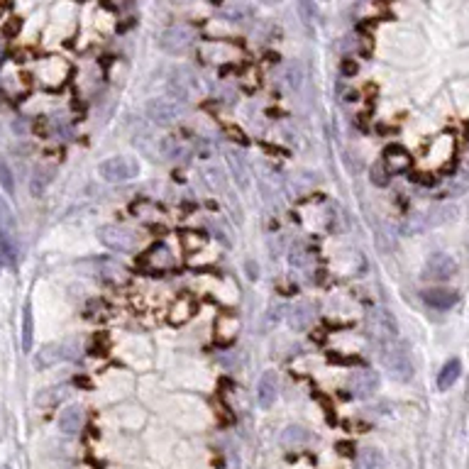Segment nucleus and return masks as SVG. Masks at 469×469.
<instances>
[{"instance_id":"nucleus-1","label":"nucleus","mask_w":469,"mask_h":469,"mask_svg":"<svg viewBox=\"0 0 469 469\" xmlns=\"http://www.w3.org/2000/svg\"><path fill=\"white\" fill-rule=\"evenodd\" d=\"M382 366L393 382H411L413 379V360L411 350L403 340H393L389 345H384L382 350Z\"/></svg>"},{"instance_id":"nucleus-2","label":"nucleus","mask_w":469,"mask_h":469,"mask_svg":"<svg viewBox=\"0 0 469 469\" xmlns=\"http://www.w3.org/2000/svg\"><path fill=\"white\" fill-rule=\"evenodd\" d=\"M17 254H20V245H17L15 215H12V208L8 206L6 198L0 196V257L10 267H15Z\"/></svg>"},{"instance_id":"nucleus-3","label":"nucleus","mask_w":469,"mask_h":469,"mask_svg":"<svg viewBox=\"0 0 469 469\" xmlns=\"http://www.w3.org/2000/svg\"><path fill=\"white\" fill-rule=\"evenodd\" d=\"M366 325V335L374 337L382 345H389V342L398 340V323L393 318V313H389L387 308H371L364 318Z\"/></svg>"},{"instance_id":"nucleus-4","label":"nucleus","mask_w":469,"mask_h":469,"mask_svg":"<svg viewBox=\"0 0 469 469\" xmlns=\"http://www.w3.org/2000/svg\"><path fill=\"white\" fill-rule=\"evenodd\" d=\"M196 91H198V81L191 69L179 67L171 71L169 81H166V93H169L171 100H176V103H191V100L196 98Z\"/></svg>"},{"instance_id":"nucleus-5","label":"nucleus","mask_w":469,"mask_h":469,"mask_svg":"<svg viewBox=\"0 0 469 469\" xmlns=\"http://www.w3.org/2000/svg\"><path fill=\"white\" fill-rule=\"evenodd\" d=\"M98 174L108 184H125L139 176V161L132 157H110V159L100 161Z\"/></svg>"},{"instance_id":"nucleus-6","label":"nucleus","mask_w":469,"mask_h":469,"mask_svg":"<svg viewBox=\"0 0 469 469\" xmlns=\"http://www.w3.org/2000/svg\"><path fill=\"white\" fill-rule=\"evenodd\" d=\"M193 39H196V32L188 25H171L159 35V49L171 57H181L193 46Z\"/></svg>"},{"instance_id":"nucleus-7","label":"nucleus","mask_w":469,"mask_h":469,"mask_svg":"<svg viewBox=\"0 0 469 469\" xmlns=\"http://www.w3.org/2000/svg\"><path fill=\"white\" fill-rule=\"evenodd\" d=\"M98 238L110 252H118V254H132L137 249L139 240L130 227L123 225H103L98 230Z\"/></svg>"},{"instance_id":"nucleus-8","label":"nucleus","mask_w":469,"mask_h":469,"mask_svg":"<svg viewBox=\"0 0 469 469\" xmlns=\"http://www.w3.org/2000/svg\"><path fill=\"white\" fill-rule=\"evenodd\" d=\"M454 274H457V259L452 254L435 252L423 264V276L430 281H450Z\"/></svg>"},{"instance_id":"nucleus-9","label":"nucleus","mask_w":469,"mask_h":469,"mask_svg":"<svg viewBox=\"0 0 469 469\" xmlns=\"http://www.w3.org/2000/svg\"><path fill=\"white\" fill-rule=\"evenodd\" d=\"M181 115H184L181 103H176V100L171 98H152L150 103H147V118H150L152 123L161 125V127L174 125Z\"/></svg>"},{"instance_id":"nucleus-10","label":"nucleus","mask_w":469,"mask_h":469,"mask_svg":"<svg viewBox=\"0 0 469 469\" xmlns=\"http://www.w3.org/2000/svg\"><path fill=\"white\" fill-rule=\"evenodd\" d=\"M347 389L355 398H371L379 389V374L371 369H357L347 377Z\"/></svg>"},{"instance_id":"nucleus-11","label":"nucleus","mask_w":469,"mask_h":469,"mask_svg":"<svg viewBox=\"0 0 469 469\" xmlns=\"http://www.w3.org/2000/svg\"><path fill=\"white\" fill-rule=\"evenodd\" d=\"M315 320V306L310 301H299L286 313V323L294 333H306Z\"/></svg>"},{"instance_id":"nucleus-12","label":"nucleus","mask_w":469,"mask_h":469,"mask_svg":"<svg viewBox=\"0 0 469 469\" xmlns=\"http://www.w3.org/2000/svg\"><path fill=\"white\" fill-rule=\"evenodd\" d=\"M278 398V377L274 369L262 371V377L257 382V403L262 411H269V408L276 403Z\"/></svg>"},{"instance_id":"nucleus-13","label":"nucleus","mask_w":469,"mask_h":469,"mask_svg":"<svg viewBox=\"0 0 469 469\" xmlns=\"http://www.w3.org/2000/svg\"><path fill=\"white\" fill-rule=\"evenodd\" d=\"M423 303L433 310H450L459 303V294L454 289H445V286H435V289H425L421 294Z\"/></svg>"},{"instance_id":"nucleus-14","label":"nucleus","mask_w":469,"mask_h":469,"mask_svg":"<svg viewBox=\"0 0 469 469\" xmlns=\"http://www.w3.org/2000/svg\"><path fill=\"white\" fill-rule=\"evenodd\" d=\"M142 262H145V267L154 269V272H164V269H171L176 264V254L164 242H157L154 247L147 249Z\"/></svg>"},{"instance_id":"nucleus-15","label":"nucleus","mask_w":469,"mask_h":469,"mask_svg":"<svg viewBox=\"0 0 469 469\" xmlns=\"http://www.w3.org/2000/svg\"><path fill=\"white\" fill-rule=\"evenodd\" d=\"M382 161H384V166L391 171V176L393 174H403V171H408V166H411V154H408L406 147L389 145L387 150H384Z\"/></svg>"},{"instance_id":"nucleus-16","label":"nucleus","mask_w":469,"mask_h":469,"mask_svg":"<svg viewBox=\"0 0 469 469\" xmlns=\"http://www.w3.org/2000/svg\"><path fill=\"white\" fill-rule=\"evenodd\" d=\"M67 357H69V345H64V342H52V345H44L39 350V355L35 357V366L37 369H46V366L67 360Z\"/></svg>"},{"instance_id":"nucleus-17","label":"nucleus","mask_w":469,"mask_h":469,"mask_svg":"<svg viewBox=\"0 0 469 469\" xmlns=\"http://www.w3.org/2000/svg\"><path fill=\"white\" fill-rule=\"evenodd\" d=\"M225 159H227V166H230V174H232V179H235V184H238L240 188H247L249 171H247V164H245V157L240 154L238 150H227Z\"/></svg>"},{"instance_id":"nucleus-18","label":"nucleus","mask_w":469,"mask_h":469,"mask_svg":"<svg viewBox=\"0 0 469 469\" xmlns=\"http://www.w3.org/2000/svg\"><path fill=\"white\" fill-rule=\"evenodd\" d=\"M59 430L64 435H76L83 425V408L81 406H69L59 413Z\"/></svg>"},{"instance_id":"nucleus-19","label":"nucleus","mask_w":469,"mask_h":469,"mask_svg":"<svg viewBox=\"0 0 469 469\" xmlns=\"http://www.w3.org/2000/svg\"><path fill=\"white\" fill-rule=\"evenodd\" d=\"M355 469H387V457L379 448H362L355 457Z\"/></svg>"},{"instance_id":"nucleus-20","label":"nucleus","mask_w":469,"mask_h":469,"mask_svg":"<svg viewBox=\"0 0 469 469\" xmlns=\"http://www.w3.org/2000/svg\"><path fill=\"white\" fill-rule=\"evenodd\" d=\"M459 374H462V362H459L457 357H452V360L445 362L443 369H440V374H438V389L440 391H450V389L457 384Z\"/></svg>"},{"instance_id":"nucleus-21","label":"nucleus","mask_w":469,"mask_h":469,"mask_svg":"<svg viewBox=\"0 0 469 469\" xmlns=\"http://www.w3.org/2000/svg\"><path fill=\"white\" fill-rule=\"evenodd\" d=\"M310 443V430L303 425H286L281 430V445L284 448H301V445Z\"/></svg>"},{"instance_id":"nucleus-22","label":"nucleus","mask_w":469,"mask_h":469,"mask_svg":"<svg viewBox=\"0 0 469 469\" xmlns=\"http://www.w3.org/2000/svg\"><path fill=\"white\" fill-rule=\"evenodd\" d=\"M184 145H181V139L174 137V134H164V137L157 139V154L161 159H179L184 154Z\"/></svg>"},{"instance_id":"nucleus-23","label":"nucleus","mask_w":469,"mask_h":469,"mask_svg":"<svg viewBox=\"0 0 469 469\" xmlns=\"http://www.w3.org/2000/svg\"><path fill=\"white\" fill-rule=\"evenodd\" d=\"M22 352H32V345H35V320H32V306L25 303V310H22Z\"/></svg>"},{"instance_id":"nucleus-24","label":"nucleus","mask_w":469,"mask_h":469,"mask_svg":"<svg viewBox=\"0 0 469 469\" xmlns=\"http://www.w3.org/2000/svg\"><path fill=\"white\" fill-rule=\"evenodd\" d=\"M428 227H430L428 213H411V215L403 220L401 232L403 235H418V232H425Z\"/></svg>"},{"instance_id":"nucleus-25","label":"nucleus","mask_w":469,"mask_h":469,"mask_svg":"<svg viewBox=\"0 0 469 469\" xmlns=\"http://www.w3.org/2000/svg\"><path fill=\"white\" fill-rule=\"evenodd\" d=\"M369 181H371V184H374V186H377V188H387V186L391 184V171H389L387 166H384V161H382V159L371 164V169H369Z\"/></svg>"},{"instance_id":"nucleus-26","label":"nucleus","mask_w":469,"mask_h":469,"mask_svg":"<svg viewBox=\"0 0 469 469\" xmlns=\"http://www.w3.org/2000/svg\"><path fill=\"white\" fill-rule=\"evenodd\" d=\"M191 313H193L191 301H188V299H179L174 306H171L169 320H171V323H174V325H181V323H186V320L191 318Z\"/></svg>"},{"instance_id":"nucleus-27","label":"nucleus","mask_w":469,"mask_h":469,"mask_svg":"<svg viewBox=\"0 0 469 469\" xmlns=\"http://www.w3.org/2000/svg\"><path fill=\"white\" fill-rule=\"evenodd\" d=\"M100 267H103V276L108 278V281H113V284H125L130 278L127 269L118 262H103Z\"/></svg>"},{"instance_id":"nucleus-28","label":"nucleus","mask_w":469,"mask_h":469,"mask_svg":"<svg viewBox=\"0 0 469 469\" xmlns=\"http://www.w3.org/2000/svg\"><path fill=\"white\" fill-rule=\"evenodd\" d=\"M286 83L294 91H301V86H303V67H301V62H291L286 67Z\"/></svg>"},{"instance_id":"nucleus-29","label":"nucleus","mask_w":469,"mask_h":469,"mask_svg":"<svg viewBox=\"0 0 469 469\" xmlns=\"http://www.w3.org/2000/svg\"><path fill=\"white\" fill-rule=\"evenodd\" d=\"M296 8H299V15L306 25H313L318 20V8H315L313 0H296Z\"/></svg>"},{"instance_id":"nucleus-30","label":"nucleus","mask_w":469,"mask_h":469,"mask_svg":"<svg viewBox=\"0 0 469 469\" xmlns=\"http://www.w3.org/2000/svg\"><path fill=\"white\" fill-rule=\"evenodd\" d=\"M0 186H3V191H6L8 196L15 193V176H12V169L8 166L6 159H0Z\"/></svg>"},{"instance_id":"nucleus-31","label":"nucleus","mask_w":469,"mask_h":469,"mask_svg":"<svg viewBox=\"0 0 469 469\" xmlns=\"http://www.w3.org/2000/svg\"><path fill=\"white\" fill-rule=\"evenodd\" d=\"M308 262H310V254H308V249L306 247H294L289 252V264L291 267H296V269H301V267H308Z\"/></svg>"},{"instance_id":"nucleus-32","label":"nucleus","mask_w":469,"mask_h":469,"mask_svg":"<svg viewBox=\"0 0 469 469\" xmlns=\"http://www.w3.org/2000/svg\"><path fill=\"white\" fill-rule=\"evenodd\" d=\"M52 181V176H49V171H35V179H32L30 188H32V196H42L44 193V186Z\"/></svg>"},{"instance_id":"nucleus-33","label":"nucleus","mask_w":469,"mask_h":469,"mask_svg":"<svg viewBox=\"0 0 469 469\" xmlns=\"http://www.w3.org/2000/svg\"><path fill=\"white\" fill-rule=\"evenodd\" d=\"M206 174H208V179H211V184L215 186L218 191H220V193H225V191H227V179H225V176H222V171L218 169V166H208Z\"/></svg>"},{"instance_id":"nucleus-34","label":"nucleus","mask_w":469,"mask_h":469,"mask_svg":"<svg viewBox=\"0 0 469 469\" xmlns=\"http://www.w3.org/2000/svg\"><path fill=\"white\" fill-rule=\"evenodd\" d=\"M225 17L232 22H245L249 17V8L245 6V3H238V8H230V10L225 12Z\"/></svg>"},{"instance_id":"nucleus-35","label":"nucleus","mask_w":469,"mask_h":469,"mask_svg":"<svg viewBox=\"0 0 469 469\" xmlns=\"http://www.w3.org/2000/svg\"><path fill=\"white\" fill-rule=\"evenodd\" d=\"M357 71H360V64L355 62L352 57H347V59H342V64H340V73L345 78H352V76H357Z\"/></svg>"},{"instance_id":"nucleus-36","label":"nucleus","mask_w":469,"mask_h":469,"mask_svg":"<svg viewBox=\"0 0 469 469\" xmlns=\"http://www.w3.org/2000/svg\"><path fill=\"white\" fill-rule=\"evenodd\" d=\"M184 245H186V249L203 247V245H206V238H203V235H198V232H186V235H184Z\"/></svg>"},{"instance_id":"nucleus-37","label":"nucleus","mask_w":469,"mask_h":469,"mask_svg":"<svg viewBox=\"0 0 469 469\" xmlns=\"http://www.w3.org/2000/svg\"><path fill=\"white\" fill-rule=\"evenodd\" d=\"M413 181L421 186H435L438 184V179H435L433 174H413Z\"/></svg>"},{"instance_id":"nucleus-38","label":"nucleus","mask_w":469,"mask_h":469,"mask_svg":"<svg viewBox=\"0 0 469 469\" xmlns=\"http://www.w3.org/2000/svg\"><path fill=\"white\" fill-rule=\"evenodd\" d=\"M245 269H247V278H252V281H257V278H259V267H257V262H252V259H247V262H245Z\"/></svg>"},{"instance_id":"nucleus-39","label":"nucleus","mask_w":469,"mask_h":469,"mask_svg":"<svg viewBox=\"0 0 469 469\" xmlns=\"http://www.w3.org/2000/svg\"><path fill=\"white\" fill-rule=\"evenodd\" d=\"M259 3H264V6H276V3H281V0H259Z\"/></svg>"},{"instance_id":"nucleus-40","label":"nucleus","mask_w":469,"mask_h":469,"mask_svg":"<svg viewBox=\"0 0 469 469\" xmlns=\"http://www.w3.org/2000/svg\"><path fill=\"white\" fill-rule=\"evenodd\" d=\"M3 469H10V467H3Z\"/></svg>"}]
</instances>
